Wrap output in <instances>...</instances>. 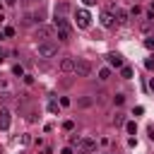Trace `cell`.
<instances>
[{"label":"cell","instance_id":"obj_6","mask_svg":"<svg viewBox=\"0 0 154 154\" xmlns=\"http://www.w3.org/2000/svg\"><path fill=\"white\" fill-rule=\"evenodd\" d=\"M77 147L82 149V152H94L96 149V140H91V137H79V142H77Z\"/></svg>","mask_w":154,"mask_h":154},{"label":"cell","instance_id":"obj_16","mask_svg":"<svg viewBox=\"0 0 154 154\" xmlns=\"http://www.w3.org/2000/svg\"><path fill=\"white\" fill-rule=\"evenodd\" d=\"M125 130H128L130 135H135V132H137V125H135V123L130 120V123H125Z\"/></svg>","mask_w":154,"mask_h":154},{"label":"cell","instance_id":"obj_17","mask_svg":"<svg viewBox=\"0 0 154 154\" xmlns=\"http://www.w3.org/2000/svg\"><path fill=\"white\" fill-rule=\"evenodd\" d=\"M144 48H149V51L154 48V36H147V38H144Z\"/></svg>","mask_w":154,"mask_h":154},{"label":"cell","instance_id":"obj_29","mask_svg":"<svg viewBox=\"0 0 154 154\" xmlns=\"http://www.w3.org/2000/svg\"><path fill=\"white\" fill-rule=\"evenodd\" d=\"M2 60H5V51L0 48V63H2Z\"/></svg>","mask_w":154,"mask_h":154},{"label":"cell","instance_id":"obj_30","mask_svg":"<svg viewBox=\"0 0 154 154\" xmlns=\"http://www.w3.org/2000/svg\"><path fill=\"white\" fill-rule=\"evenodd\" d=\"M77 154H89V152H82V149H77Z\"/></svg>","mask_w":154,"mask_h":154},{"label":"cell","instance_id":"obj_10","mask_svg":"<svg viewBox=\"0 0 154 154\" xmlns=\"http://www.w3.org/2000/svg\"><path fill=\"white\" fill-rule=\"evenodd\" d=\"M60 70H63V72H75V58H72V55H65V58L60 60Z\"/></svg>","mask_w":154,"mask_h":154},{"label":"cell","instance_id":"obj_28","mask_svg":"<svg viewBox=\"0 0 154 154\" xmlns=\"http://www.w3.org/2000/svg\"><path fill=\"white\" fill-rule=\"evenodd\" d=\"M149 89H152V91H154V77H152V79H149Z\"/></svg>","mask_w":154,"mask_h":154},{"label":"cell","instance_id":"obj_3","mask_svg":"<svg viewBox=\"0 0 154 154\" xmlns=\"http://www.w3.org/2000/svg\"><path fill=\"white\" fill-rule=\"evenodd\" d=\"M36 38H41V41H53V38H55V26H51V24H38V26H36Z\"/></svg>","mask_w":154,"mask_h":154},{"label":"cell","instance_id":"obj_26","mask_svg":"<svg viewBox=\"0 0 154 154\" xmlns=\"http://www.w3.org/2000/svg\"><path fill=\"white\" fill-rule=\"evenodd\" d=\"M82 2H84V5H87V7H91V5H96V2H99V0H82Z\"/></svg>","mask_w":154,"mask_h":154},{"label":"cell","instance_id":"obj_25","mask_svg":"<svg viewBox=\"0 0 154 154\" xmlns=\"http://www.w3.org/2000/svg\"><path fill=\"white\" fill-rule=\"evenodd\" d=\"M2 22H5V7L0 5V24H2Z\"/></svg>","mask_w":154,"mask_h":154},{"label":"cell","instance_id":"obj_7","mask_svg":"<svg viewBox=\"0 0 154 154\" xmlns=\"http://www.w3.org/2000/svg\"><path fill=\"white\" fill-rule=\"evenodd\" d=\"M10 123H12V113H10L7 106H2V108H0V130H7Z\"/></svg>","mask_w":154,"mask_h":154},{"label":"cell","instance_id":"obj_24","mask_svg":"<svg viewBox=\"0 0 154 154\" xmlns=\"http://www.w3.org/2000/svg\"><path fill=\"white\" fill-rule=\"evenodd\" d=\"M19 142H22V144H29V142H31V137H29V135H22V137H19Z\"/></svg>","mask_w":154,"mask_h":154},{"label":"cell","instance_id":"obj_27","mask_svg":"<svg viewBox=\"0 0 154 154\" xmlns=\"http://www.w3.org/2000/svg\"><path fill=\"white\" fill-rule=\"evenodd\" d=\"M60 154H75V152H72V147H65V149H63Z\"/></svg>","mask_w":154,"mask_h":154},{"label":"cell","instance_id":"obj_19","mask_svg":"<svg viewBox=\"0 0 154 154\" xmlns=\"http://www.w3.org/2000/svg\"><path fill=\"white\" fill-rule=\"evenodd\" d=\"M123 101H125V96H123V94H116V96H113V103H116V106H120Z\"/></svg>","mask_w":154,"mask_h":154},{"label":"cell","instance_id":"obj_20","mask_svg":"<svg viewBox=\"0 0 154 154\" xmlns=\"http://www.w3.org/2000/svg\"><path fill=\"white\" fill-rule=\"evenodd\" d=\"M58 108H60L58 101H51V103H48V111H51V113H58Z\"/></svg>","mask_w":154,"mask_h":154},{"label":"cell","instance_id":"obj_22","mask_svg":"<svg viewBox=\"0 0 154 154\" xmlns=\"http://www.w3.org/2000/svg\"><path fill=\"white\" fill-rule=\"evenodd\" d=\"M144 67H147V70H154V55H152V58H147V60H144Z\"/></svg>","mask_w":154,"mask_h":154},{"label":"cell","instance_id":"obj_13","mask_svg":"<svg viewBox=\"0 0 154 154\" xmlns=\"http://www.w3.org/2000/svg\"><path fill=\"white\" fill-rule=\"evenodd\" d=\"M91 96H82V99H77V106H82V108H87V106H91Z\"/></svg>","mask_w":154,"mask_h":154},{"label":"cell","instance_id":"obj_14","mask_svg":"<svg viewBox=\"0 0 154 154\" xmlns=\"http://www.w3.org/2000/svg\"><path fill=\"white\" fill-rule=\"evenodd\" d=\"M140 29H142V31H149V29H152V19H144V22H140Z\"/></svg>","mask_w":154,"mask_h":154},{"label":"cell","instance_id":"obj_4","mask_svg":"<svg viewBox=\"0 0 154 154\" xmlns=\"http://www.w3.org/2000/svg\"><path fill=\"white\" fill-rule=\"evenodd\" d=\"M75 22H77L79 29H87V26L91 24V14H89L84 7H77V10H75Z\"/></svg>","mask_w":154,"mask_h":154},{"label":"cell","instance_id":"obj_15","mask_svg":"<svg viewBox=\"0 0 154 154\" xmlns=\"http://www.w3.org/2000/svg\"><path fill=\"white\" fill-rule=\"evenodd\" d=\"M113 123H116V125H123V123H125V116H123V113H116V116H113Z\"/></svg>","mask_w":154,"mask_h":154},{"label":"cell","instance_id":"obj_9","mask_svg":"<svg viewBox=\"0 0 154 154\" xmlns=\"http://www.w3.org/2000/svg\"><path fill=\"white\" fill-rule=\"evenodd\" d=\"M106 60H108V65H111V67H116V70H120V67H123V55H120V53H108V55H106Z\"/></svg>","mask_w":154,"mask_h":154},{"label":"cell","instance_id":"obj_5","mask_svg":"<svg viewBox=\"0 0 154 154\" xmlns=\"http://www.w3.org/2000/svg\"><path fill=\"white\" fill-rule=\"evenodd\" d=\"M99 22H101V26L111 29V26L116 24V17H113V12H111V10H103V12L99 14Z\"/></svg>","mask_w":154,"mask_h":154},{"label":"cell","instance_id":"obj_1","mask_svg":"<svg viewBox=\"0 0 154 154\" xmlns=\"http://www.w3.org/2000/svg\"><path fill=\"white\" fill-rule=\"evenodd\" d=\"M36 53H38V58H55L58 55V43L55 41H41L36 46Z\"/></svg>","mask_w":154,"mask_h":154},{"label":"cell","instance_id":"obj_8","mask_svg":"<svg viewBox=\"0 0 154 154\" xmlns=\"http://www.w3.org/2000/svg\"><path fill=\"white\" fill-rule=\"evenodd\" d=\"M31 24H36V26H38V24H41V17H38V14H34V12H26V14L22 17V26H31Z\"/></svg>","mask_w":154,"mask_h":154},{"label":"cell","instance_id":"obj_21","mask_svg":"<svg viewBox=\"0 0 154 154\" xmlns=\"http://www.w3.org/2000/svg\"><path fill=\"white\" fill-rule=\"evenodd\" d=\"M10 99H12V94H10V91H0V101H2V103H5V101H10Z\"/></svg>","mask_w":154,"mask_h":154},{"label":"cell","instance_id":"obj_2","mask_svg":"<svg viewBox=\"0 0 154 154\" xmlns=\"http://www.w3.org/2000/svg\"><path fill=\"white\" fill-rule=\"evenodd\" d=\"M91 70H94V65H91L89 60H84V58H75V75H77V77H89Z\"/></svg>","mask_w":154,"mask_h":154},{"label":"cell","instance_id":"obj_11","mask_svg":"<svg viewBox=\"0 0 154 154\" xmlns=\"http://www.w3.org/2000/svg\"><path fill=\"white\" fill-rule=\"evenodd\" d=\"M120 77H123V79H130V77H132V67L123 65V67H120Z\"/></svg>","mask_w":154,"mask_h":154},{"label":"cell","instance_id":"obj_18","mask_svg":"<svg viewBox=\"0 0 154 154\" xmlns=\"http://www.w3.org/2000/svg\"><path fill=\"white\" fill-rule=\"evenodd\" d=\"M12 72H14V75H19V77H24V67H22V65H14V67H12Z\"/></svg>","mask_w":154,"mask_h":154},{"label":"cell","instance_id":"obj_23","mask_svg":"<svg viewBox=\"0 0 154 154\" xmlns=\"http://www.w3.org/2000/svg\"><path fill=\"white\" fill-rule=\"evenodd\" d=\"M63 128H65V130H72V128H75V123H72V120H65V123H63Z\"/></svg>","mask_w":154,"mask_h":154},{"label":"cell","instance_id":"obj_12","mask_svg":"<svg viewBox=\"0 0 154 154\" xmlns=\"http://www.w3.org/2000/svg\"><path fill=\"white\" fill-rule=\"evenodd\" d=\"M108 77H111V67H101V70H99V79H101V82H106Z\"/></svg>","mask_w":154,"mask_h":154}]
</instances>
